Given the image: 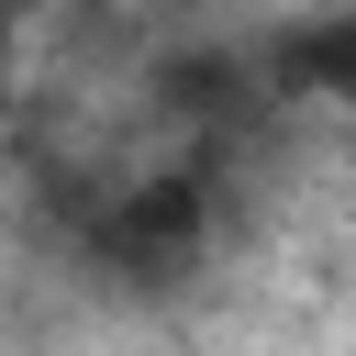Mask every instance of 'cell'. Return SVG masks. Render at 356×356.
Here are the masks:
<instances>
[{"instance_id": "obj_1", "label": "cell", "mask_w": 356, "mask_h": 356, "mask_svg": "<svg viewBox=\"0 0 356 356\" xmlns=\"http://www.w3.org/2000/svg\"><path fill=\"white\" fill-rule=\"evenodd\" d=\"M267 67H278V89H289V100L356 111V0H334V11H300V22L267 44Z\"/></svg>"}, {"instance_id": "obj_3", "label": "cell", "mask_w": 356, "mask_h": 356, "mask_svg": "<svg viewBox=\"0 0 356 356\" xmlns=\"http://www.w3.org/2000/svg\"><path fill=\"white\" fill-rule=\"evenodd\" d=\"M167 11H178V0H167Z\"/></svg>"}, {"instance_id": "obj_2", "label": "cell", "mask_w": 356, "mask_h": 356, "mask_svg": "<svg viewBox=\"0 0 356 356\" xmlns=\"http://www.w3.org/2000/svg\"><path fill=\"white\" fill-rule=\"evenodd\" d=\"M11 11H33V0H0V22H11Z\"/></svg>"}]
</instances>
